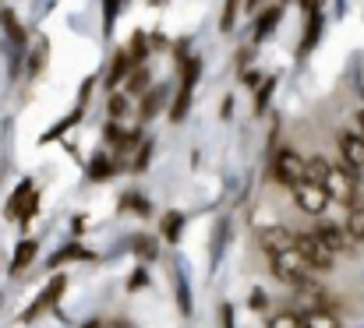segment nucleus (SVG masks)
<instances>
[{
  "mask_svg": "<svg viewBox=\"0 0 364 328\" xmlns=\"http://www.w3.org/2000/svg\"><path fill=\"white\" fill-rule=\"evenodd\" d=\"M269 272L279 279V283H287V286H304L308 279H311V268H308V261L297 254V247H287V251H276V254H269Z\"/></svg>",
  "mask_w": 364,
  "mask_h": 328,
  "instance_id": "1",
  "label": "nucleus"
},
{
  "mask_svg": "<svg viewBox=\"0 0 364 328\" xmlns=\"http://www.w3.org/2000/svg\"><path fill=\"white\" fill-rule=\"evenodd\" d=\"M294 247H297V254L308 261V268H311V272L326 275V272H333V268H336V251H333V247H326V244L315 236V229H311V233H294Z\"/></svg>",
  "mask_w": 364,
  "mask_h": 328,
  "instance_id": "2",
  "label": "nucleus"
},
{
  "mask_svg": "<svg viewBox=\"0 0 364 328\" xmlns=\"http://www.w3.org/2000/svg\"><path fill=\"white\" fill-rule=\"evenodd\" d=\"M358 177L361 173H354V170H347V166H329L326 170V177L318 180L322 187H326V195H329V202H336V205H354L358 202Z\"/></svg>",
  "mask_w": 364,
  "mask_h": 328,
  "instance_id": "3",
  "label": "nucleus"
},
{
  "mask_svg": "<svg viewBox=\"0 0 364 328\" xmlns=\"http://www.w3.org/2000/svg\"><path fill=\"white\" fill-rule=\"evenodd\" d=\"M269 173H272V180H276L279 187H294L297 180L308 177V173H304V155L294 152V148H279V152H272V159H269Z\"/></svg>",
  "mask_w": 364,
  "mask_h": 328,
  "instance_id": "4",
  "label": "nucleus"
},
{
  "mask_svg": "<svg viewBox=\"0 0 364 328\" xmlns=\"http://www.w3.org/2000/svg\"><path fill=\"white\" fill-rule=\"evenodd\" d=\"M290 195H294V205H297L304 216H322V212L329 209V195H326V187H322L318 180H311V177L297 180V184L290 187Z\"/></svg>",
  "mask_w": 364,
  "mask_h": 328,
  "instance_id": "5",
  "label": "nucleus"
},
{
  "mask_svg": "<svg viewBox=\"0 0 364 328\" xmlns=\"http://www.w3.org/2000/svg\"><path fill=\"white\" fill-rule=\"evenodd\" d=\"M336 148H340V159L347 170L364 173V138L358 134V127H343L336 134Z\"/></svg>",
  "mask_w": 364,
  "mask_h": 328,
  "instance_id": "6",
  "label": "nucleus"
},
{
  "mask_svg": "<svg viewBox=\"0 0 364 328\" xmlns=\"http://www.w3.org/2000/svg\"><path fill=\"white\" fill-rule=\"evenodd\" d=\"M64 290H68V279H64V275H53V279H50V286H43V293H39V297H36V300L25 307V315H21V325H28V322H36L43 311H50V307L60 300V293H64Z\"/></svg>",
  "mask_w": 364,
  "mask_h": 328,
  "instance_id": "7",
  "label": "nucleus"
},
{
  "mask_svg": "<svg viewBox=\"0 0 364 328\" xmlns=\"http://www.w3.org/2000/svg\"><path fill=\"white\" fill-rule=\"evenodd\" d=\"M36 209H39V195H36L32 180H21L18 191L11 195V202H7V219H21V222H28V219L36 216Z\"/></svg>",
  "mask_w": 364,
  "mask_h": 328,
  "instance_id": "8",
  "label": "nucleus"
},
{
  "mask_svg": "<svg viewBox=\"0 0 364 328\" xmlns=\"http://www.w3.org/2000/svg\"><path fill=\"white\" fill-rule=\"evenodd\" d=\"M315 236H318L326 247H333L336 254H354V240H350V233H347L340 222L318 219V226H315Z\"/></svg>",
  "mask_w": 364,
  "mask_h": 328,
  "instance_id": "9",
  "label": "nucleus"
},
{
  "mask_svg": "<svg viewBox=\"0 0 364 328\" xmlns=\"http://www.w3.org/2000/svg\"><path fill=\"white\" fill-rule=\"evenodd\" d=\"M258 244H262L265 254H276V251L294 247V233H290L287 226H262V229H258Z\"/></svg>",
  "mask_w": 364,
  "mask_h": 328,
  "instance_id": "10",
  "label": "nucleus"
},
{
  "mask_svg": "<svg viewBox=\"0 0 364 328\" xmlns=\"http://www.w3.org/2000/svg\"><path fill=\"white\" fill-rule=\"evenodd\" d=\"M318 35H322V11H318V0H308V28L301 39V53H311Z\"/></svg>",
  "mask_w": 364,
  "mask_h": 328,
  "instance_id": "11",
  "label": "nucleus"
},
{
  "mask_svg": "<svg viewBox=\"0 0 364 328\" xmlns=\"http://www.w3.org/2000/svg\"><path fill=\"white\" fill-rule=\"evenodd\" d=\"M301 328H343V325H340V318H336L333 311H326V307H308V311L301 315Z\"/></svg>",
  "mask_w": 364,
  "mask_h": 328,
  "instance_id": "12",
  "label": "nucleus"
},
{
  "mask_svg": "<svg viewBox=\"0 0 364 328\" xmlns=\"http://www.w3.org/2000/svg\"><path fill=\"white\" fill-rule=\"evenodd\" d=\"M114 173H117V159H114V155H107V152L92 155V163H89V180H107V177H114Z\"/></svg>",
  "mask_w": 364,
  "mask_h": 328,
  "instance_id": "13",
  "label": "nucleus"
},
{
  "mask_svg": "<svg viewBox=\"0 0 364 328\" xmlns=\"http://www.w3.org/2000/svg\"><path fill=\"white\" fill-rule=\"evenodd\" d=\"M36 251H39V244H36V240H21V244H18V251H14V258H11V275L25 272V268L32 265Z\"/></svg>",
  "mask_w": 364,
  "mask_h": 328,
  "instance_id": "14",
  "label": "nucleus"
},
{
  "mask_svg": "<svg viewBox=\"0 0 364 328\" xmlns=\"http://www.w3.org/2000/svg\"><path fill=\"white\" fill-rule=\"evenodd\" d=\"M279 18H283V11H279V7H265V11H262V18H258V25H255V43H262V39L279 25Z\"/></svg>",
  "mask_w": 364,
  "mask_h": 328,
  "instance_id": "15",
  "label": "nucleus"
},
{
  "mask_svg": "<svg viewBox=\"0 0 364 328\" xmlns=\"http://www.w3.org/2000/svg\"><path fill=\"white\" fill-rule=\"evenodd\" d=\"M131 254H134V258H141V261H152V258L159 254V244H156L152 236L138 233V236H131Z\"/></svg>",
  "mask_w": 364,
  "mask_h": 328,
  "instance_id": "16",
  "label": "nucleus"
},
{
  "mask_svg": "<svg viewBox=\"0 0 364 328\" xmlns=\"http://www.w3.org/2000/svg\"><path fill=\"white\" fill-rule=\"evenodd\" d=\"M181 229H184V212H166V216H163L159 233H163L166 244H177V240H181Z\"/></svg>",
  "mask_w": 364,
  "mask_h": 328,
  "instance_id": "17",
  "label": "nucleus"
},
{
  "mask_svg": "<svg viewBox=\"0 0 364 328\" xmlns=\"http://www.w3.org/2000/svg\"><path fill=\"white\" fill-rule=\"evenodd\" d=\"M343 229L350 233V240H354V244H364V209L350 205V212H347V226H343Z\"/></svg>",
  "mask_w": 364,
  "mask_h": 328,
  "instance_id": "18",
  "label": "nucleus"
},
{
  "mask_svg": "<svg viewBox=\"0 0 364 328\" xmlns=\"http://www.w3.org/2000/svg\"><path fill=\"white\" fill-rule=\"evenodd\" d=\"M124 82H127V92H134V96L145 92V85H149V67H145V64H134Z\"/></svg>",
  "mask_w": 364,
  "mask_h": 328,
  "instance_id": "19",
  "label": "nucleus"
},
{
  "mask_svg": "<svg viewBox=\"0 0 364 328\" xmlns=\"http://www.w3.org/2000/svg\"><path fill=\"white\" fill-rule=\"evenodd\" d=\"M173 283H177V307H181V315L188 318V315H191V290H188V279H184L181 268L173 272Z\"/></svg>",
  "mask_w": 364,
  "mask_h": 328,
  "instance_id": "20",
  "label": "nucleus"
},
{
  "mask_svg": "<svg viewBox=\"0 0 364 328\" xmlns=\"http://www.w3.org/2000/svg\"><path fill=\"white\" fill-rule=\"evenodd\" d=\"M127 71H131V57H127V53H117V57H114V67H110V75H107V85H121L124 78H127Z\"/></svg>",
  "mask_w": 364,
  "mask_h": 328,
  "instance_id": "21",
  "label": "nucleus"
},
{
  "mask_svg": "<svg viewBox=\"0 0 364 328\" xmlns=\"http://www.w3.org/2000/svg\"><path fill=\"white\" fill-rule=\"evenodd\" d=\"M78 258H89V251H82L78 244H68V247H60V251L50 258V268H57V265H64V261H78Z\"/></svg>",
  "mask_w": 364,
  "mask_h": 328,
  "instance_id": "22",
  "label": "nucleus"
},
{
  "mask_svg": "<svg viewBox=\"0 0 364 328\" xmlns=\"http://www.w3.org/2000/svg\"><path fill=\"white\" fill-rule=\"evenodd\" d=\"M0 21H4V28H7L11 43H14V46H25V32H21V25L14 21V14H11V11H0Z\"/></svg>",
  "mask_w": 364,
  "mask_h": 328,
  "instance_id": "23",
  "label": "nucleus"
},
{
  "mask_svg": "<svg viewBox=\"0 0 364 328\" xmlns=\"http://www.w3.org/2000/svg\"><path fill=\"white\" fill-rule=\"evenodd\" d=\"M163 106V89H152V92H145V103H141V120H152L156 113Z\"/></svg>",
  "mask_w": 364,
  "mask_h": 328,
  "instance_id": "24",
  "label": "nucleus"
},
{
  "mask_svg": "<svg viewBox=\"0 0 364 328\" xmlns=\"http://www.w3.org/2000/svg\"><path fill=\"white\" fill-rule=\"evenodd\" d=\"M82 109H85V106L71 109V113H68V116H64V120H60V124H57V127H50V131H46V134H43V141H53V138H60V134H64V131H68V127H71V124H75V120H82Z\"/></svg>",
  "mask_w": 364,
  "mask_h": 328,
  "instance_id": "25",
  "label": "nucleus"
},
{
  "mask_svg": "<svg viewBox=\"0 0 364 328\" xmlns=\"http://www.w3.org/2000/svg\"><path fill=\"white\" fill-rule=\"evenodd\" d=\"M272 92H276V78H265V82L258 85V92H255V109H258V113H262V109L269 106Z\"/></svg>",
  "mask_w": 364,
  "mask_h": 328,
  "instance_id": "26",
  "label": "nucleus"
},
{
  "mask_svg": "<svg viewBox=\"0 0 364 328\" xmlns=\"http://www.w3.org/2000/svg\"><path fill=\"white\" fill-rule=\"evenodd\" d=\"M237 7H241V0H227L223 18H220V28H223V32H230V28H234V21H237Z\"/></svg>",
  "mask_w": 364,
  "mask_h": 328,
  "instance_id": "27",
  "label": "nucleus"
},
{
  "mask_svg": "<svg viewBox=\"0 0 364 328\" xmlns=\"http://www.w3.org/2000/svg\"><path fill=\"white\" fill-rule=\"evenodd\" d=\"M121 209H134V216H149V202L141 195H124Z\"/></svg>",
  "mask_w": 364,
  "mask_h": 328,
  "instance_id": "28",
  "label": "nucleus"
},
{
  "mask_svg": "<svg viewBox=\"0 0 364 328\" xmlns=\"http://www.w3.org/2000/svg\"><path fill=\"white\" fill-rule=\"evenodd\" d=\"M131 109V103H127V96H121V92H114L110 96V120H121L124 113Z\"/></svg>",
  "mask_w": 364,
  "mask_h": 328,
  "instance_id": "29",
  "label": "nucleus"
},
{
  "mask_svg": "<svg viewBox=\"0 0 364 328\" xmlns=\"http://www.w3.org/2000/svg\"><path fill=\"white\" fill-rule=\"evenodd\" d=\"M269 328H301V318L283 311V315H272V318H269Z\"/></svg>",
  "mask_w": 364,
  "mask_h": 328,
  "instance_id": "30",
  "label": "nucleus"
},
{
  "mask_svg": "<svg viewBox=\"0 0 364 328\" xmlns=\"http://www.w3.org/2000/svg\"><path fill=\"white\" fill-rule=\"evenodd\" d=\"M145 53H149L145 35H141V32H134V39H131V60H134V64H141V60H145Z\"/></svg>",
  "mask_w": 364,
  "mask_h": 328,
  "instance_id": "31",
  "label": "nucleus"
},
{
  "mask_svg": "<svg viewBox=\"0 0 364 328\" xmlns=\"http://www.w3.org/2000/svg\"><path fill=\"white\" fill-rule=\"evenodd\" d=\"M117 7H121V0H103V25H107V32L117 21Z\"/></svg>",
  "mask_w": 364,
  "mask_h": 328,
  "instance_id": "32",
  "label": "nucleus"
},
{
  "mask_svg": "<svg viewBox=\"0 0 364 328\" xmlns=\"http://www.w3.org/2000/svg\"><path fill=\"white\" fill-rule=\"evenodd\" d=\"M149 159H152V141H145V145H141V148H138V159H134V163H131V166H134V170H138V173H141V170H145V166H149Z\"/></svg>",
  "mask_w": 364,
  "mask_h": 328,
  "instance_id": "33",
  "label": "nucleus"
},
{
  "mask_svg": "<svg viewBox=\"0 0 364 328\" xmlns=\"http://www.w3.org/2000/svg\"><path fill=\"white\" fill-rule=\"evenodd\" d=\"M220 325L237 328V322H234V304H220Z\"/></svg>",
  "mask_w": 364,
  "mask_h": 328,
  "instance_id": "34",
  "label": "nucleus"
},
{
  "mask_svg": "<svg viewBox=\"0 0 364 328\" xmlns=\"http://www.w3.org/2000/svg\"><path fill=\"white\" fill-rule=\"evenodd\" d=\"M145 283H149V275H145V272H141V268H138V272H134V275H131V279H127V290H131V293H134V290H141V286H145Z\"/></svg>",
  "mask_w": 364,
  "mask_h": 328,
  "instance_id": "35",
  "label": "nucleus"
},
{
  "mask_svg": "<svg viewBox=\"0 0 364 328\" xmlns=\"http://www.w3.org/2000/svg\"><path fill=\"white\" fill-rule=\"evenodd\" d=\"M251 307H258V311L265 307V293H262V290H255V293H251Z\"/></svg>",
  "mask_w": 364,
  "mask_h": 328,
  "instance_id": "36",
  "label": "nucleus"
},
{
  "mask_svg": "<svg viewBox=\"0 0 364 328\" xmlns=\"http://www.w3.org/2000/svg\"><path fill=\"white\" fill-rule=\"evenodd\" d=\"M354 124H358V134L364 138V106L358 109V113H354Z\"/></svg>",
  "mask_w": 364,
  "mask_h": 328,
  "instance_id": "37",
  "label": "nucleus"
},
{
  "mask_svg": "<svg viewBox=\"0 0 364 328\" xmlns=\"http://www.w3.org/2000/svg\"><path fill=\"white\" fill-rule=\"evenodd\" d=\"M103 328H131V322H124V318H117V322H103Z\"/></svg>",
  "mask_w": 364,
  "mask_h": 328,
  "instance_id": "38",
  "label": "nucleus"
},
{
  "mask_svg": "<svg viewBox=\"0 0 364 328\" xmlns=\"http://www.w3.org/2000/svg\"><path fill=\"white\" fill-rule=\"evenodd\" d=\"M85 328H103V322H100V318H92V322H85Z\"/></svg>",
  "mask_w": 364,
  "mask_h": 328,
  "instance_id": "39",
  "label": "nucleus"
},
{
  "mask_svg": "<svg viewBox=\"0 0 364 328\" xmlns=\"http://www.w3.org/2000/svg\"><path fill=\"white\" fill-rule=\"evenodd\" d=\"M258 4H262V0H247V11H255V7H258Z\"/></svg>",
  "mask_w": 364,
  "mask_h": 328,
  "instance_id": "40",
  "label": "nucleus"
}]
</instances>
